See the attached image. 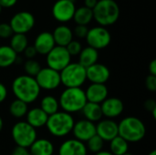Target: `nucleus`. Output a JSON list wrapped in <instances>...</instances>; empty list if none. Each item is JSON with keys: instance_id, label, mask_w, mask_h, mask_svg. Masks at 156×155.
<instances>
[{"instance_id": "f257e3e1", "label": "nucleus", "mask_w": 156, "mask_h": 155, "mask_svg": "<svg viewBox=\"0 0 156 155\" xmlns=\"http://www.w3.org/2000/svg\"><path fill=\"white\" fill-rule=\"evenodd\" d=\"M40 91L41 90L35 78L26 74L17 76L12 82V92L14 96L16 99L27 104L35 102L38 99Z\"/></svg>"}, {"instance_id": "f03ea898", "label": "nucleus", "mask_w": 156, "mask_h": 155, "mask_svg": "<svg viewBox=\"0 0 156 155\" xmlns=\"http://www.w3.org/2000/svg\"><path fill=\"white\" fill-rule=\"evenodd\" d=\"M146 134V127L142 120L130 116L118 123V135L127 143H139Z\"/></svg>"}, {"instance_id": "7ed1b4c3", "label": "nucleus", "mask_w": 156, "mask_h": 155, "mask_svg": "<svg viewBox=\"0 0 156 155\" xmlns=\"http://www.w3.org/2000/svg\"><path fill=\"white\" fill-rule=\"evenodd\" d=\"M93 19L101 26L115 24L120 17V6L114 0H98L92 9Z\"/></svg>"}, {"instance_id": "20e7f679", "label": "nucleus", "mask_w": 156, "mask_h": 155, "mask_svg": "<svg viewBox=\"0 0 156 155\" xmlns=\"http://www.w3.org/2000/svg\"><path fill=\"white\" fill-rule=\"evenodd\" d=\"M87 102L85 91L81 88H66L58 99L59 108L69 114L81 111Z\"/></svg>"}, {"instance_id": "39448f33", "label": "nucleus", "mask_w": 156, "mask_h": 155, "mask_svg": "<svg viewBox=\"0 0 156 155\" xmlns=\"http://www.w3.org/2000/svg\"><path fill=\"white\" fill-rule=\"evenodd\" d=\"M74 123L75 120L73 116L61 111L48 116L46 127L52 136L63 138L72 132Z\"/></svg>"}, {"instance_id": "423d86ee", "label": "nucleus", "mask_w": 156, "mask_h": 155, "mask_svg": "<svg viewBox=\"0 0 156 155\" xmlns=\"http://www.w3.org/2000/svg\"><path fill=\"white\" fill-rule=\"evenodd\" d=\"M59 74L61 84L66 88H81L87 80L86 69L78 62H70Z\"/></svg>"}, {"instance_id": "0eeeda50", "label": "nucleus", "mask_w": 156, "mask_h": 155, "mask_svg": "<svg viewBox=\"0 0 156 155\" xmlns=\"http://www.w3.org/2000/svg\"><path fill=\"white\" fill-rule=\"evenodd\" d=\"M11 136L16 146L27 149L37 139V130L24 121L17 122L13 125Z\"/></svg>"}, {"instance_id": "6e6552de", "label": "nucleus", "mask_w": 156, "mask_h": 155, "mask_svg": "<svg viewBox=\"0 0 156 155\" xmlns=\"http://www.w3.org/2000/svg\"><path fill=\"white\" fill-rule=\"evenodd\" d=\"M85 38L88 46L96 50L107 48L112 41V36L109 30L101 26L89 29Z\"/></svg>"}, {"instance_id": "1a4fd4ad", "label": "nucleus", "mask_w": 156, "mask_h": 155, "mask_svg": "<svg viewBox=\"0 0 156 155\" xmlns=\"http://www.w3.org/2000/svg\"><path fill=\"white\" fill-rule=\"evenodd\" d=\"M46 56L48 67L58 72L71 62V56L64 47L55 46Z\"/></svg>"}, {"instance_id": "9d476101", "label": "nucleus", "mask_w": 156, "mask_h": 155, "mask_svg": "<svg viewBox=\"0 0 156 155\" xmlns=\"http://www.w3.org/2000/svg\"><path fill=\"white\" fill-rule=\"evenodd\" d=\"M35 79L40 90H54L61 85L59 72L48 67L41 68Z\"/></svg>"}, {"instance_id": "9b49d317", "label": "nucleus", "mask_w": 156, "mask_h": 155, "mask_svg": "<svg viewBox=\"0 0 156 155\" xmlns=\"http://www.w3.org/2000/svg\"><path fill=\"white\" fill-rule=\"evenodd\" d=\"M14 34H24L29 32L35 26L34 16L27 11H20L15 14L9 23Z\"/></svg>"}, {"instance_id": "f8f14e48", "label": "nucleus", "mask_w": 156, "mask_h": 155, "mask_svg": "<svg viewBox=\"0 0 156 155\" xmlns=\"http://www.w3.org/2000/svg\"><path fill=\"white\" fill-rule=\"evenodd\" d=\"M75 11V0H58L52 6V16L60 23H67L73 19Z\"/></svg>"}, {"instance_id": "ddd939ff", "label": "nucleus", "mask_w": 156, "mask_h": 155, "mask_svg": "<svg viewBox=\"0 0 156 155\" xmlns=\"http://www.w3.org/2000/svg\"><path fill=\"white\" fill-rule=\"evenodd\" d=\"M71 132L76 140L87 143L91 137L96 135V124L85 119L80 120L74 123Z\"/></svg>"}, {"instance_id": "4468645a", "label": "nucleus", "mask_w": 156, "mask_h": 155, "mask_svg": "<svg viewBox=\"0 0 156 155\" xmlns=\"http://www.w3.org/2000/svg\"><path fill=\"white\" fill-rule=\"evenodd\" d=\"M86 77L90 83L105 84L111 77V71L107 66L96 63L86 69Z\"/></svg>"}, {"instance_id": "2eb2a0df", "label": "nucleus", "mask_w": 156, "mask_h": 155, "mask_svg": "<svg viewBox=\"0 0 156 155\" xmlns=\"http://www.w3.org/2000/svg\"><path fill=\"white\" fill-rule=\"evenodd\" d=\"M102 116L106 119H114L122 115L124 110V105L122 100L116 97L107 98L102 103H101Z\"/></svg>"}, {"instance_id": "dca6fc26", "label": "nucleus", "mask_w": 156, "mask_h": 155, "mask_svg": "<svg viewBox=\"0 0 156 155\" xmlns=\"http://www.w3.org/2000/svg\"><path fill=\"white\" fill-rule=\"evenodd\" d=\"M96 134L104 142H111L118 136V123L111 119H104L96 124Z\"/></svg>"}, {"instance_id": "f3484780", "label": "nucleus", "mask_w": 156, "mask_h": 155, "mask_svg": "<svg viewBox=\"0 0 156 155\" xmlns=\"http://www.w3.org/2000/svg\"><path fill=\"white\" fill-rule=\"evenodd\" d=\"M84 91L87 101L97 104L102 103L108 98L109 95V90L105 84L90 83V85Z\"/></svg>"}, {"instance_id": "a211bd4d", "label": "nucleus", "mask_w": 156, "mask_h": 155, "mask_svg": "<svg viewBox=\"0 0 156 155\" xmlns=\"http://www.w3.org/2000/svg\"><path fill=\"white\" fill-rule=\"evenodd\" d=\"M87 153L88 151L84 143L76 139H69L60 144L58 155H87Z\"/></svg>"}, {"instance_id": "6ab92c4d", "label": "nucleus", "mask_w": 156, "mask_h": 155, "mask_svg": "<svg viewBox=\"0 0 156 155\" xmlns=\"http://www.w3.org/2000/svg\"><path fill=\"white\" fill-rule=\"evenodd\" d=\"M56 46L52 33L44 31L39 33L34 42L33 47L35 48L37 54L40 55H47L54 47Z\"/></svg>"}, {"instance_id": "aec40b11", "label": "nucleus", "mask_w": 156, "mask_h": 155, "mask_svg": "<svg viewBox=\"0 0 156 155\" xmlns=\"http://www.w3.org/2000/svg\"><path fill=\"white\" fill-rule=\"evenodd\" d=\"M26 117H27L26 122L36 130L46 126L48 119V116L39 107H35L28 110Z\"/></svg>"}, {"instance_id": "412c9836", "label": "nucleus", "mask_w": 156, "mask_h": 155, "mask_svg": "<svg viewBox=\"0 0 156 155\" xmlns=\"http://www.w3.org/2000/svg\"><path fill=\"white\" fill-rule=\"evenodd\" d=\"M52 36L56 46L64 47V48H66L68 44L73 40V37H74L72 30L65 25H60L57 26L54 29Z\"/></svg>"}, {"instance_id": "4be33fe9", "label": "nucleus", "mask_w": 156, "mask_h": 155, "mask_svg": "<svg viewBox=\"0 0 156 155\" xmlns=\"http://www.w3.org/2000/svg\"><path fill=\"white\" fill-rule=\"evenodd\" d=\"M32 155H54V145L47 139H37L29 147Z\"/></svg>"}, {"instance_id": "5701e85b", "label": "nucleus", "mask_w": 156, "mask_h": 155, "mask_svg": "<svg viewBox=\"0 0 156 155\" xmlns=\"http://www.w3.org/2000/svg\"><path fill=\"white\" fill-rule=\"evenodd\" d=\"M98 58H99V52L98 50L90 48V47H86L82 48L79 55V64H80L82 67L85 69L98 63Z\"/></svg>"}, {"instance_id": "b1692460", "label": "nucleus", "mask_w": 156, "mask_h": 155, "mask_svg": "<svg viewBox=\"0 0 156 155\" xmlns=\"http://www.w3.org/2000/svg\"><path fill=\"white\" fill-rule=\"evenodd\" d=\"M81 112L85 118V120L90 121L93 123L100 122L102 119V112L101 104L92 103V102H87L83 109L81 110Z\"/></svg>"}, {"instance_id": "393cba45", "label": "nucleus", "mask_w": 156, "mask_h": 155, "mask_svg": "<svg viewBox=\"0 0 156 155\" xmlns=\"http://www.w3.org/2000/svg\"><path fill=\"white\" fill-rule=\"evenodd\" d=\"M17 57V54L9 46H0V69H6L14 65Z\"/></svg>"}, {"instance_id": "a878e982", "label": "nucleus", "mask_w": 156, "mask_h": 155, "mask_svg": "<svg viewBox=\"0 0 156 155\" xmlns=\"http://www.w3.org/2000/svg\"><path fill=\"white\" fill-rule=\"evenodd\" d=\"M48 116L53 115L56 112L59 111V103L58 100H57L52 95H47L43 97L40 100L39 107Z\"/></svg>"}, {"instance_id": "bb28decb", "label": "nucleus", "mask_w": 156, "mask_h": 155, "mask_svg": "<svg viewBox=\"0 0 156 155\" xmlns=\"http://www.w3.org/2000/svg\"><path fill=\"white\" fill-rule=\"evenodd\" d=\"M93 19V13L92 10L86 7L80 6L76 8V11L73 16V20L77 25L80 26H88Z\"/></svg>"}, {"instance_id": "cd10ccee", "label": "nucleus", "mask_w": 156, "mask_h": 155, "mask_svg": "<svg viewBox=\"0 0 156 155\" xmlns=\"http://www.w3.org/2000/svg\"><path fill=\"white\" fill-rule=\"evenodd\" d=\"M28 46V39L24 34H13L10 37V45L9 47L16 53H23L24 50Z\"/></svg>"}, {"instance_id": "c85d7f7f", "label": "nucleus", "mask_w": 156, "mask_h": 155, "mask_svg": "<svg viewBox=\"0 0 156 155\" xmlns=\"http://www.w3.org/2000/svg\"><path fill=\"white\" fill-rule=\"evenodd\" d=\"M129 143L119 135L110 142V152L113 155H123L128 153Z\"/></svg>"}, {"instance_id": "c756f323", "label": "nucleus", "mask_w": 156, "mask_h": 155, "mask_svg": "<svg viewBox=\"0 0 156 155\" xmlns=\"http://www.w3.org/2000/svg\"><path fill=\"white\" fill-rule=\"evenodd\" d=\"M28 111V106L22 100L16 99L9 105V113L16 119L23 118L27 115Z\"/></svg>"}, {"instance_id": "7c9ffc66", "label": "nucleus", "mask_w": 156, "mask_h": 155, "mask_svg": "<svg viewBox=\"0 0 156 155\" xmlns=\"http://www.w3.org/2000/svg\"><path fill=\"white\" fill-rule=\"evenodd\" d=\"M104 143L105 142L96 134L87 142V145H86L87 151H90L93 153H97L102 151Z\"/></svg>"}, {"instance_id": "2f4dec72", "label": "nucleus", "mask_w": 156, "mask_h": 155, "mask_svg": "<svg viewBox=\"0 0 156 155\" xmlns=\"http://www.w3.org/2000/svg\"><path fill=\"white\" fill-rule=\"evenodd\" d=\"M41 69V65L35 59H27L24 62V70L26 75L35 78Z\"/></svg>"}, {"instance_id": "473e14b6", "label": "nucleus", "mask_w": 156, "mask_h": 155, "mask_svg": "<svg viewBox=\"0 0 156 155\" xmlns=\"http://www.w3.org/2000/svg\"><path fill=\"white\" fill-rule=\"evenodd\" d=\"M66 49L68 50L69 54L72 57V56H79L80 51L82 50V46L81 43L78 40H72L70 41L68 46L66 47Z\"/></svg>"}, {"instance_id": "72a5a7b5", "label": "nucleus", "mask_w": 156, "mask_h": 155, "mask_svg": "<svg viewBox=\"0 0 156 155\" xmlns=\"http://www.w3.org/2000/svg\"><path fill=\"white\" fill-rule=\"evenodd\" d=\"M14 32L8 23L0 24V37L1 38H9L13 36Z\"/></svg>"}, {"instance_id": "f704fd0d", "label": "nucleus", "mask_w": 156, "mask_h": 155, "mask_svg": "<svg viewBox=\"0 0 156 155\" xmlns=\"http://www.w3.org/2000/svg\"><path fill=\"white\" fill-rule=\"evenodd\" d=\"M88 31H89V28L87 27V26L77 25L75 28L73 29L72 33H73V36H76L79 38H85L88 34Z\"/></svg>"}, {"instance_id": "c9c22d12", "label": "nucleus", "mask_w": 156, "mask_h": 155, "mask_svg": "<svg viewBox=\"0 0 156 155\" xmlns=\"http://www.w3.org/2000/svg\"><path fill=\"white\" fill-rule=\"evenodd\" d=\"M145 87L149 91H156V76L148 75L145 79Z\"/></svg>"}, {"instance_id": "e433bc0d", "label": "nucleus", "mask_w": 156, "mask_h": 155, "mask_svg": "<svg viewBox=\"0 0 156 155\" xmlns=\"http://www.w3.org/2000/svg\"><path fill=\"white\" fill-rule=\"evenodd\" d=\"M144 108L146 111H151L154 119H156V101L154 100H153V99L147 100L144 102Z\"/></svg>"}, {"instance_id": "4c0bfd02", "label": "nucleus", "mask_w": 156, "mask_h": 155, "mask_svg": "<svg viewBox=\"0 0 156 155\" xmlns=\"http://www.w3.org/2000/svg\"><path fill=\"white\" fill-rule=\"evenodd\" d=\"M23 53H24L25 57L27 59H33L36 57V55L37 54V51H36V49H35V48L33 46H27V48L24 50Z\"/></svg>"}, {"instance_id": "58836bf2", "label": "nucleus", "mask_w": 156, "mask_h": 155, "mask_svg": "<svg viewBox=\"0 0 156 155\" xmlns=\"http://www.w3.org/2000/svg\"><path fill=\"white\" fill-rule=\"evenodd\" d=\"M11 155H32V154L30 153V152H29V150H28V149L16 146V147L13 150L12 154Z\"/></svg>"}, {"instance_id": "ea45409f", "label": "nucleus", "mask_w": 156, "mask_h": 155, "mask_svg": "<svg viewBox=\"0 0 156 155\" xmlns=\"http://www.w3.org/2000/svg\"><path fill=\"white\" fill-rule=\"evenodd\" d=\"M7 94H8V91H7L6 87L2 82H0V103L4 102L5 100Z\"/></svg>"}, {"instance_id": "a19ab883", "label": "nucleus", "mask_w": 156, "mask_h": 155, "mask_svg": "<svg viewBox=\"0 0 156 155\" xmlns=\"http://www.w3.org/2000/svg\"><path fill=\"white\" fill-rule=\"evenodd\" d=\"M17 0H0V6L2 8H9L16 4Z\"/></svg>"}, {"instance_id": "79ce46f5", "label": "nucleus", "mask_w": 156, "mask_h": 155, "mask_svg": "<svg viewBox=\"0 0 156 155\" xmlns=\"http://www.w3.org/2000/svg\"><path fill=\"white\" fill-rule=\"evenodd\" d=\"M149 75H153V76H156V60L153 59L150 64H149Z\"/></svg>"}, {"instance_id": "37998d69", "label": "nucleus", "mask_w": 156, "mask_h": 155, "mask_svg": "<svg viewBox=\"0 0 156 155\" xmlns=\"http://www.w3.org/2000/svg\"><path fill=\"white\" fill-rule=\"evenodd\" d=\"M97 2H98V0H84V4H85L84 6H86V7L92 10L95 7Z\"/></svg>"}, {"instance_id": "c03bdc74", "label": "nucleus", "mask_w": 156, "mask_h": 155, "mask_svg": "<svg viewBox=\"0 0 156 155\" xmlns=\"http://www.w3.org/2000/svg\"><path fill=\"white\" fill-rule=\"evenodd\" d=\"M95 155H113L111 152L109 151H101L97 153H95Z\"/></svg>"}, {"instance_id": "a18cd8bd", "label": "nucleus", "mask_w": 156, "mask_h": 155, "mask_svg": "<svg viewBox=\"0 0 156 155\" xmlns=\"http://www.w3.org/2000/svg\"><path fill=\"white\" fill-rule=\"evenodd\" d=\"M3 127H4V121H3L2 117L0 116V132H1L2 130H3Z\"/></svg>"}, {"instance_id": "49530a36", "label": "nucleus", "mask_w": 156, "mask_h": 155, "mask_svg": "<svg viewBox=\"0 0 156 155\" xmlns=\"http://www.w3.org/2000/svg\"><path fill=\"white\" fill-rule=\"evenodd\" d=\"M148 155H156V151H154H154H152L151 153H148Z\"/></svg>"}, {"instance_id": "de8ad7c7", "label": "nucleus", "mask_w": 156, "mask_h": 155, "mask_svg": "<svg viewBox=\"0 0 156 155\" xmlns=\"http://www.w3.org/2000/svg\"><path fill=\"white\" fill-rule=\"evenodd\" d=\"M123 155H133L132 153H124Z\"/></svg>"}, {"instance_id": "09e8293b", "label": "nucleus", "mask_w": 156, "mask_h": 155, "mask_svg": "<svg viewBox=\"0 0 156 155\" xmlns=\"http://www.w3.org/2000/svg\"><path fill=\"white\" fill-rule=\"evenodd\" d=\"M1 10H2V7L0 6V13H1Z\"/></svg>"}]
</instances>
